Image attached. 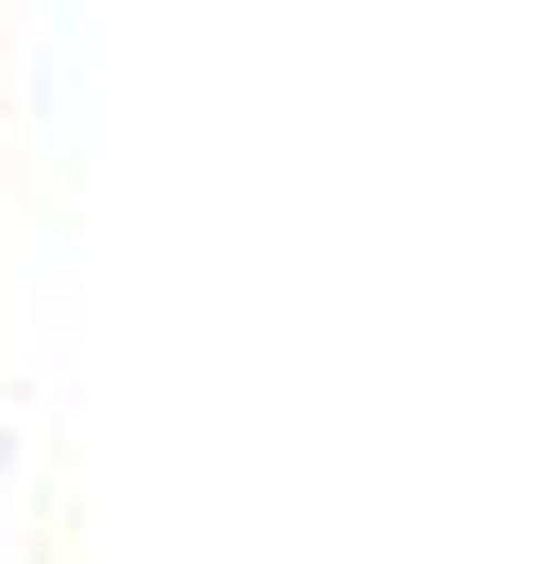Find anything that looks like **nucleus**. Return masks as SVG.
Returning <instances> with one entry per match:
<instances>
[]
</instances>
